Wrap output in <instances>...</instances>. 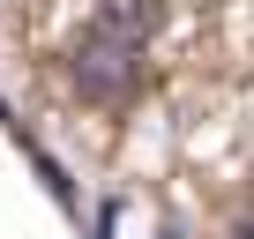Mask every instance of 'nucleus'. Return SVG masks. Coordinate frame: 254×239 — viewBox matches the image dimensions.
<instances>
[{
    "mask_svg": "<svg viewBox=\"0 0 254 239\" xmlns=\"http://www.w3.org/2000/svg\"><path fill=\"white\" fill-rule=\"evenodd\" d=\"M142 30H150V8H105L82 30L67 75H75V90L90 105H112V97L135 90V75H142Z\"/></svg>",
    "mask_w": 254,
    "mask_h": 239,
    "instance_id": "1",
    "label": "nucleus"
}]
</instances>
